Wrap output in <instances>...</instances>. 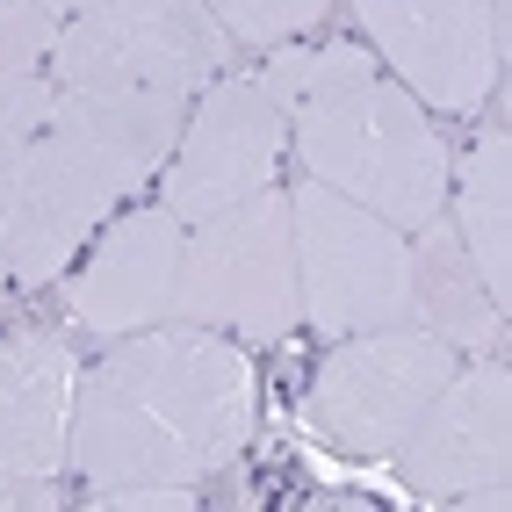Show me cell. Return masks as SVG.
I'll return each mask as SVG.
<instances>
[{"mask_svg": "<svg viewBox=\"0 0 512 512\" xmlns=\"http://www.w3.org/2000/svg\"><path fill=\"white\" fill-rule=\"evenodd\" d=\"M404 325L433 332L440 347H455L462 361L505 347V303L469 267L448 217H426L412 238H404Z\"/></svg>", "mask_w": 512, "mask_h": 512, "instance_id": "obj_13", "label": "cell"}, {"mask_svg": "<svg viewBox=\"0 0 512 512\" xmlns=\"http://www.w3.org/2000/svg\"><path fill=\"white\" fill-rule=\"evenodd\" d=\"M73 505L65 476H0V512H58Z\"/></svg>", "mask_w": 512, "mask_h": 512, "instance_id": "obj_19", "label": "cell"}, {"mask_svg": "<svg viewBox=\"0 0 512 512\" xmlns=\"http://www.w3.org/2000/svg\"><path fill=\"white\" fill-rule=\"evenodd\" d=\"M282 152H289V123L275 109V94H267V80L260 73H217L188 101L181 145L159 166V202L181 224H202V217L231 210V202L275 188Z\"/></svg>", "mask_w": 512, "mask_h": 512, "instance_id": "obj_10", "label": "cell"}, {"mask_svg": "<svg viewBox=\"0 0 512 512\" xmlns=\"http://www.w3.org/2000/svg\"><path fill=\"white\" fill-rule=\"evenodd\" d=\"M87 505H101V512H181V505H195V484H87Z\"/></svg>", "mask_w": 512, "mask_h": 512, "instance_id": "obj_18", "label": "cell"}, {"mask_svg": "<svg viewBox=\"0 0 512 512\" xmlns=\"http://www.w3.org/2000/svg\"><path fill=\"white\" fill-rule=\"evenodd\" d=\"M440 217L455 224V238H462L469 267L484 275V289L498 303H512V130H505V116H491L476 130L462 166H448Z\"/></svg>", "mask_w": 512, "mask_h": 512, "instance_id": "obj_14", "label": "cell"}, {"mask_svg": "<svg viewBox=\"0 0 512 512\" xmlns=\"http://www.w3.org/2000/svg\"><path fill=\"white\" fill-rule=\"evenodd\" d=\"M253 419V354L231 347V332L166 318L80 368L65 469L87 484H202L246 455Z\"/></svg>", "mask_w": 512, "mask_h": 512, "instance_id": "obj_1", "label": "cell"}, {"mask_svg": "<svg viewBox=\"0 0 512 512\" xmlns=\"http://www.w3.org/2000/svg\"><path fill=\"white\" fill-rule=\"evenodd\" d=\"M181 246H188V224L166 202L109 217L87 238V253L58 275L65 318L94 339H130V332L166 325L174 282H181Z\"/></svg>", "mask_w": 512, "mask_h": 512, "instance_id": "obj_11", "label": "cell"}, {"mask_svg": "<svg viewBox=\"0 0 512 512\" xmlns=\"http://www.w3.org/2000/svg\"><path fill=\"white\" fill-rule=\"evenodd\" d=\"M260 80L311 181L368 202L397 231L440 217L455 152L433 130V116L375 65L368 44H275Z\"/></svg>", "mask_w": 512, "mask_h": 512, "instance_id": "obj_2", "label": "cell"}, {"mask_svg": "<svg viewBox=\"0 0 512 512\" xmlns=\"http://www.w3.org/2000/svg\"><path fill=\"white\" fill-rule=\"evenodd\" d=\"M51 101H58L51 73H22V80H0V195H8L15 166H22V152L37 145V130L51 123Z\"/></svg>", "mask_w": 512, "mask_h": 512, "instance_id": "obj_16", "label": "cell"}, {"mask_svg": "<svg viewBox=\"0 0 512 512\" xmlns=\"http://www.w3.org/2000/svg\"><path fill=\"white\" fill-rule=\"evenodd\" d=\"M289 224H296V296L303 325L325 339L404 325V238L368 202L339 195L311 174L289 181Z\"/></svg>", "mask_w": 512, "mask_h": 512, "instance_id": "obj_6", "label": "cell"}, {"mask_svg": "<svg viewBox=\"0 0 512 512\" xmlns=\"http://www.w3.org/2000/svg\"><path fill=\"white\" fill-rule=\"evenodd\" d=\"M375 65L426 116H476L505 73V0H354Z\"/></svg>", "mask_w": 512, "mask_h": 512, "instance_id": "obj_8", "label": "cell"}, {"mask_svg": "<svg viewBox=\"0 0 512 512\" xmlns=\"http://www.w3.org/2000/svg\"><path fill=\"white\" fill-rule=\"evenodd\" d=\"M80 354L58 332H0V476H65Z\"/></svg>", "mask_w": 512, "mask_h": 512, "instance_id": "obj_12", "label": "cell"}, {"mask_svg": "<svg viewBox=\"0 0 512 512\" xmlns=\"http://www.w3.org/2000/svg\"><path fill=\"white\" fill-rule=\"evenodd\" d=\"M188 123L181 94H65L0 195V253L15 289H51L159 166Z\"/></svg>", "mask_w": 512, "mask_h": 512, "instance_id": "obj_3", "label": "cell"}, {"mask_svg": "<svg viewBox=\"0 0 512 512\" xmlns=\"http://www.w3.org/2000/svg\"><path fill=\"white\" fill-rule=\"evenodd\" d=\"M397 476L412 498H440L462 512H505L512 491V368L505 354H469L419 426L397 440Z\"/></svg>", "mask_w": 512, "mask_h": 512, "instance_id": "obj_9", "label": "cell"}, {"mask_svg": "<svg viewBox=\"0 0 512 512\" xmlns=\"http://www.w3.org/2000/svg\"><path fill=\"white\" fill-rule=\"evenodd\" d=\"M37 8H44V15H58V22H65V15H80V8H94V0H37Z\"/></svg>", "mask_w": 512, "mask_h": 512, "instance_id": "obj_20", "label": "cell"}, {"mask_svg": "<svg viewBox=\"0 0 512 512\" xmlns=\"http://www.w3.org/2000/svg\"><path fill=\"white\" fill-rule=\"evenodd\" d=\"M65 94H181L231 73V37L202 0H94L58 22L44 58Z\"/></svg>", "mask_w": 512, "mask_h": 512, "instance_id": "obj_5", "label": "cell"}, {"mask_svg": "<svg viewBox=\"0 0 512 512\" xmlns=\"http://www.w3.org/2000/svg\"><path fill=\"white\" fill-rule=\"evenodd\" d=\"M51 44H58V15H44L37 0H0V80L44 73Z\"/></svg>", "mask_w": 512, "mask_h": 512, "instance_id": "obj_17", "label": "cell"}, {"mask_svg": "<svg viewBox=\"0 0 512 512\" xmlns=\"http://www.w3.org/2000/svg\"><path fill=\"white\" fill-rule=\"evenodd\" d=\"M462 368L455 347H440L419 325H383V332H347L332 339L318 361L311 390H303V419L325 448L383 462L397 440L419 426V412L440 397V383Z\"/></svg>", "mask_w": 512, "mask_h": 512, "instance_id": "obj_7", "label": "cell"}, {"mask_svg": "<svg viewBox=\"0 0 512 512\" xmlns=\"http://www.w3.org/2000/svg\"><path fill=\"white\" fill-rule=\"evenodd\" d=\"M174 325H210L246 347H275L303 325L296 296V224H289V188H260L231 210L188 224L181 246V282H174Z\"/></svg>", "mask_w": 512, "mask_h": 512, "instance_id": "obj_4", "label": "cell"}, {"mask_svg": "<svg viewBox=\"0 0 512 512\" xmlns=\"http://www.w3.org/2000/svg\"><path fill=\"white\" fill-rule=\"evenodd\" d=\"M15 296V282H8V253H0V303H8Z\"/></svg>", "mask_w": 512, "mask_h": 512, "instance_id": "obj_21", "label": "cell"}, {"mask_svg": "<svg viewBox=\"0 0 512 512\" xmlns=\"http://www.w3.org/2000/svg\"><path fill=\"white\" fill-rule=\"evenodd\" d=\"M202 8L224 22V37H231V44L267 51V44H296L311 22H325L332 0H202Z\"/></svg>", "mask_w": 512, "mask_h": 512, "instance_id": "obj_15", "label": "cell"}]
</instances>
